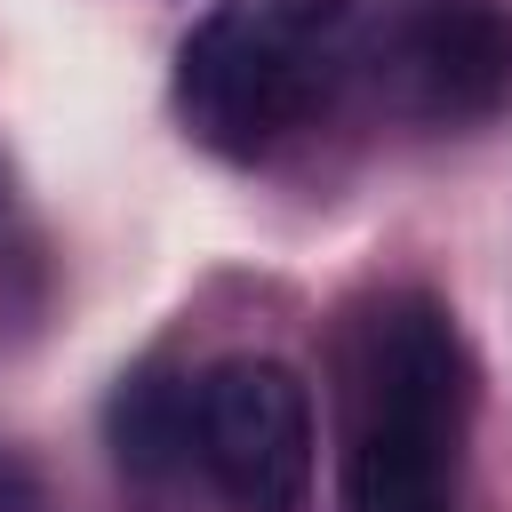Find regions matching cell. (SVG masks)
I'll return each instance as SVG.
<instances>
[{"mask_svg": "<svg viewBox=\"0 0 512 512\" xmlns=\"http://www.w3.org/2000/svg\"><path fill=\"white\" fill-rule=\"evenodd\" d=\"M360 64V0H216L176 48V120L216 160H264Z\"/></svg>", "mask_w": 512, "mask_h": 512, "instance_id": "obj_1", "label": "cell"}, {"mask_svg": "<svg viewBox=\"0 0 512 512\" xmlns=\"http://www.w3.org/2000/svg\"><path fill=\"white\" fill-rule=\"evenodd\" d=\"M472 424V360L432 296H392L352 360L344 512H456Z\"/></svg>", "mask_w": 512, "mask_h": 512, "instance_id": "obj_2", "label": "cell"}, {"mask_svg": "<svg viewBox=\"0 0 512 512\" xmlns=\"http://www.w3.org/2000/svg\"><path fill=\"white\" fill-rule=\"evenodd\" d=\"M192 456L232 512H296L312 488V384L272 352H232L200 376Z\"/></svg>", "mask_w": 512, "mask_h": 512, "instance_id": "obj_3", "label": "cell"}, {"mask_svg": "<svg viewBox=\"0 0 512 512\" xmlns=\"http://www.w3.org/2000/svg\"><path fill=\"white\" fill-rule=\"evenodd\" d=\"M376 88L424 128H480L512 112V8L504 0H408L376 48Z\"/></svg>", "mask_w": 512, "mask_h": 512, "instance_id": "obj_4", "label": "cell"}, {"mask_svg": "<svg viewBox=\"0 0 512 512\" xmlns=\"http://www.w3.org/2000/svg\"><path fill=\"white\" fill-rule=\"evenodd\" d=\"M192 400H200V384H176L160 368L128 376L112 392V456L128 472H168L192 448Z\"/></svg>", "mask_w": 512, "mask_h": 512, "instance_id": "obj_5", "label": "cell"}, {"mask_svg": "<svg viewBox=\"0 0 512 512\" xmlns=\"http://www.w3.org/2000/svg\"><path fill=\"white\" fill-rule=\"evenodd\" d=\"M0 512H32V480L16 456H0Z\"/></svg>", "mask_w": 512, "mask_h": 512, "instance_id": "obj_6", "label": "cell"}]
</instances>
